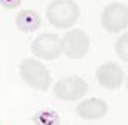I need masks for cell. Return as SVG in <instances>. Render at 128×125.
Wrapping results in <instances>:
<instances>
[{
	"label": "cell",
	"instance_id": "1",
	"mask_svg": "<svg viewBox=\"0 0 128 125\" xmlns=\"http://www.w3.org/2000/svg\"><path fill=\"white\" fill-rule=\"evenodd\" d=\"M80 17V8L74 0H52L46 8V19L57 30H70Z\"/></svg>",
	"mask_w": 128,
	"mask_h": 125
},
{
	"label": "cell",
	"instance_id": "2",
	"mask_svg": "<svg viewBox=\"0 0 128 125\" xmlns=\"http://www.w3.org/2000/svg\"><path fill=\"white\" fill-rule=\"evenodd\" d=\"M19 73L22 80L32 90L46 91L51 86V73L40 60L37 59H23L19 65Z\"/></svg>",
	"mask_w": 128,
	"mask_h": 125
},
{
	"label": "cell",
	"instance_id": "3",
	"mask_svg": "<svg viewBox=\"0 0 128 125\" xmlns=\"http://www.w3.org/2000/svg\"><path fill=\"white\" fill-rule=\"evenodd\" d=\"M100 26L113 34H119L128 28V6L124 3H110L100 14Z\"/></svg>",
	"mask_w": 128,
	"mask_h": 125
},
{
	"label": "cell",
	"instance_id": "4",
	"mask_svg": "<svg viewBox=\"0 0 128 125\" xmlns=\"http://www.w3.org/2000/svg\"><path fill=\"white\" fill-rule=\"evenodd\" d=\"M60 50L70 59H82L90 51V37L82 30H70L60 37Z\"/></svg>",
	"mask_w": 128,
	"mask_h": 125
},
{
	"label": "cell",
	"instance_id": "5",
	"mask_svg": "<svg viewBox=\"0 0 128 125\" xmlns=\"http://www.w3.org/2000/svg\"><path fill=\"white\" fill-rule=\"evenodd\" d=\"M88 93V84L79 76H68L54 84L52 94L59 100L74 102L82 99Z\"/></svg>",
	"mask_w": 128,
	"mask_h": 125
},
{
	"label": "cell",
	"instance_id": "6",
	"mask_svg": "<svg viewBox=\"0 0 128 125\" xmlns=\"http://www.w3.org/2000/svg\"><path fill=\"white\" fill-rule=\"evenodd\" d=\"M32 54L42 60H56L60 57V37L52 32H43L37 36L31 43Z\"/></svg>",
	"mask_w": 128,
	"mask_h": 125
},
{
	"label": "cell",
	"instance_id": "7",
	"mask_svg": "<svg viewBox=\"0 0 128 125\" xmlns=\"http://www.w3.org/2000/svg\"><path fill=\"white\" fill-rule=\"evenodd\" d=\"M96 79L100 86L106 90H119L124 84V70L114 62H105L96 70Z\"/></svg>",
	"mask_w": 128,
	"mask_h": 125
},
{
	"label": "cell",
	"instance_id": "8",
	"mask_svg": "<svg viewBox=\"0 0 128 125\" xmlns=\"http://www.w3.org/2000/svg\"><path fill=\"white\" fill-rule=\"evenodd\" d=\"M106 113H108V104L104 99H99V97L84 99L76 106V114L80 119H85V120L102 119Z\"/></svg>",
	"mask_w": 128,
	"mask_h": 125
},
{
	"label": "cell",
	"instance_id": "9",
	"mask_svg": "<svg viewBox=\"0 0 128 125\" xmlns=\"http://www.w3.org/2000/svg\"><path fill=\"white\" fill-rule=\"evenodd\" d=\"M40 14L34 10H22L16 17V26L22 32H34L40 28Z\"/></svg>",
	"mask_w": 128,
	"mask_h": 125
},
{
	"label": "cell",
	"instance_id": "10",
	"mask_svg": "<svg viewBox=\"0 0 128 125\" xmlns=\"http://www.w3.org/2000/svg\"><path fill=\"white\" fill-rule=\"evenodd\" d=\"M34 125H60V116L52 110H40L32 116Z\"/></svg>",
	"mask_w": 128,
	"mask_h": 125
},
{
	"label": "cell",
	"instance_id": "11",
	"mask_svg": "<svg viewBox=\"0 0 128 125\" xmlns=\"http://www.w3.org/2000/svg\"><path fill=\"white\" fill-rule=\"evenodd\" d=\"M114 50H116V54L117 57L124 60V62H128V34H122L120 37L117 39L116 45H114Z\"/></svg>",
	"mask_w": 128,
	"mask_h": 125
},
{
	"label": "cell",
	"instance_id": "12",
	"mask_svg": "<svg viewBox=\"0 0 128 125\" xmlns=\"http://www.w3.org/2000/svg\"><path fill=\"white\" fill-rule=\"evenodd\" d=\"M22 0H0V5H2L5 10H16L17 6H20Z\"/></svg>",
	"mask_w": 128,
	"mask_h": 125
}]
</instances>
